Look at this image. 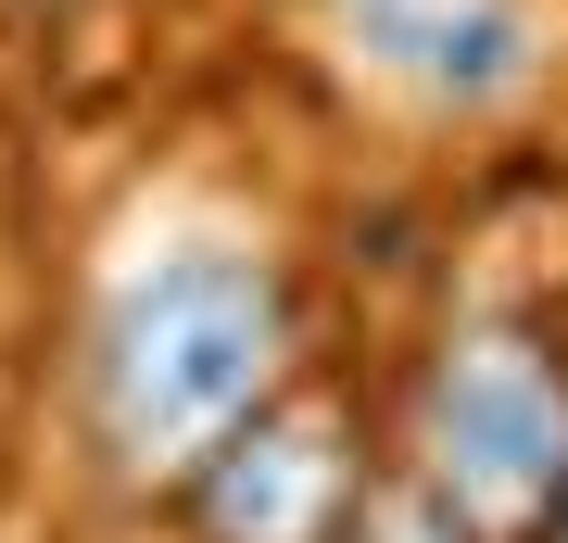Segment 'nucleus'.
<instances>
[{"mask_svg":"<svg viewBox=\"0 0 568 543\" xmlns=\"http://www.w3.org/2000/svg\"><path fill=\"white\" fill-rule=\"evenodd\" d=\"M291 366V303L253 253L190 241L152 253L140 279L102 303V342H89V430L126 481H203L241 430L278 404Z\"/></svg>","mask_w":568,"mask_h":543,"instance_id":"nucleus-1","label":"nucleus"},{"mask_svg":"<svg viewBox=\"0 0 568 543\" xmlns=\"http://www.w3.org/2000/svg\"><path fill=\"white\" fill-rule=\"evenodd\" d=\"M342 39L379 63L392 89L443 101V114H493L544 77V26L530 0H342Z\"/></svg>","mask_w":568,"mask_h":543,"instance_id":"nucleus-4","label":"nucleus"},{"mask_svg":"<svg viewBox=\"0 0 568 543\" xmlns=\"http://www.w3.org/2000/svg\"><path fill=\"white\" fill-rule=\"evenodd\" d=\"M417 467L467 543H544L568 519V354L530 316L455 329L417 392Z\"/></svg>","mask_w":568,"mask_h":543,"instance_id":"nucleus-2","label":"nucleus"},{"mask_svg":"<svg viewBox=\"0 0 568 543\" xmlns=\"http://www.w3.org/2000/svg\"><path fill=\"white\" fill-rule=\"evenodd\" d=\"M190 519H203L215 543H342L354 531L342 418H328V404H265L241 443L190 481Z\"/></svg>","mask_w":568,"mask_h":543,"instance_id":"nucleus-3","label":"nucleus"}]
</instances>
